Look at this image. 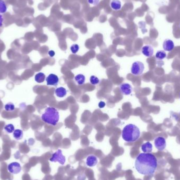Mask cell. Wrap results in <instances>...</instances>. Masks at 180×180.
I'll return each instance as SVG.
<instances>
[{
  "instance_id": "1",
  "label": "cell",
  "mask_w": 180,
  "mask_h": 180,
  "mask_svg": "<svg viewBox=\"0 0 180 180\" xmlns=\"http://www.w3.org/2000/svg\"><path fill=\"white\" fill-rule=\"evenodd\" d=\"M135 167L141 174L153 175L158 167V160L151 153H140L136 158Z\"/></svg>"
},
{
  "instance_id": "2",
  "label": "cell",
  "mask_w": 180,
  "mask_h": 180,
  "mask_svg": "<svg viewBox=\"0 0 180 180\" xmlns=\"http://www.w3.org/2000/svg\"><path fill=\"white\" fill-rule=\"evenodd\" d=\"M140 134V130L138 126L133 124H129L123 128L122 136L126 142H134L139 139Z\"/></svg>"
},
{
  "instance_id": "3",
  "label": "cell",
  "mask_w": 180,
  "mask_h": 180,
  "mask_svg": "<svg viewBox=\"0 0 180 180\" xmlns=\"http://www.w3.org/2000/svg\"><path fill=\"white\" fill-rule=\"evenodd\" d=\"M41 119L43 121L48 124L55 126L59 121V113L55 108L48 107L45 109L44 113L42 114Z\"/></svg>"
},
{
  "instance_id": "4",
  "label": "cell",
  "mask_w": 180,
  "mask_h": 180,
  "mask_svg": "<svg viewBox=\"0 0 180 180\" xmlns=\"http://www.w3.org/2000/svg\"><path fill=\"white\" fill-rule=\"evenodd\" d=\"M144 65L142 62L136 61L133 63L131 67V73L135 76L142 74L144 70Z\"/></svg>"
},
{
  "instance_id": "5",
  "label": "cell",
  "mask_w": 180,
  "mask_h": 180,
  "mask_svg": "<svg viewBox=\"0 0 180 180\" xmlns=\"http://www.w3.org/2000/svg\"><path fill=\"white\" fill-rule=\"evenodd\" d=\"M50 161L53 162H58L61 164L64 165L65 162V158L63 155L62 150L59 149L54 153H53L52 157L50 159Z\"/></svg>"
},
{
  "instance_id": "6",
  "label": "cell",
  "mask_w": 180,
  "mask_h": 180,
  "mask_svg": "<svg viewBox=\"0 0 180 180\" xmlns=\"http://www.w3.org/2000/svg\"><path fill=\"white\" fill-rule=\"evenodd\" d=\"M8 169L10 173L13 174H18L22 171V167L19 163L14 162L8 165Z\"/></svg>"
},
{
  "instance_id": "7",
  "label": "cell",
  "mask_w": 180,
  "mask_h": 180,
  "mask_svg": "<svg viewBox=\"0 0 180 180\" xmlns=\"http://www.w3.org/2000/svg\"><path fill=\"white\" fill-rule=\"evenodd\" d=\"M155 148L159 151H163L166 146L165 139L162 136H158L154 139Z\"/></svg>"
},
{
  "instance_id": "8",
  "label": "cell",
  "mask_w": 180,
  "mask_h": 180,
  "mask_svg": "<svg viewBox=\"0 0 180 180\" xmlns=\"http://www.w3.org/2000/svg\"><path fill=\"white\" fill-rule=\"evenodd\" d=\"M46 84L48 85L56 86L58 85L59 82V79L58 76L54 74H50L47 78H46Z\"/></svg>"
},
{
  "instance_id": "9",
  "label": "cell",
  "mask_w": 180,
  "mask_h": 180,
  "mask_svg": "<svg viewBox=\"0 0 180 180\" xmlns=\"http://www.w3.org/2000/svg\"><path fill=\"white\" fill-rule=\"evenodd\" d=\"M120 88L121 91L124 95H130L132 92V87L129 83H123L120 85Z\"/></svg>"
},
{
  "instance_id": "10",
  "label": "cell",
  "mask_w": 180,
  "mask_h": 180,
  "mask_svg": "<svg viewBox=\"0 0 180 180\" xmlns=\"http://www.w3.org/2000/svg\"><path fill=\"white\" fill-rule=\"evenodd\" d=\"M142 53L145 56L150 58L154 54V49L151 45H145L142 48Z\"/></svg>"
},
{
  "instance_id": "11",
  "label": "cell",
  "mask_w": 180,
  "mask_h": 180,
  "mask_svg": "<svg viewBox=\"0 0 180 180\" xmlns=\"http://www.w3.org/2000/svg\"><path fill=\"white\" fill-rule=\"evenodd\" d=\"M163 48L165 51L170 52L174 48V43L172 40L166 39L163 43Z\"/></svg>"
},
{
  "instance_id": "12",
  "label": "cell",
  "mask_w": 180,
  "mask_h": 180,
  "mask_svg": "<svg viewBox=\"0 0 180 180\" xmlns=\"http://www.w3.org/2000/svg\"><path fill=\"white\" fill-rule=\"evenodd\" d=\"M98 158L94 155H90L86 159V165L90 167L94 166L98 163Z\"/></svg>"
},
{
  "instance_id": "13",
  "label": "cell",
  "mask_w": 180,
  "mask_h": 180,
  "mask_svg": "<svg viewBox=\"0 0 180 180\" xmlns=\"http://www.w3.org/2000/svg\"><path fill=\"white\" fill-rule=\"evenodd\" d=\"M141 149L142 150L143 152L144 153H150L152 151L153 145L150 142L144 143L141 146Z\"/></svg>"
},
{
  "instance_id": "14",
  "label": "cell",
  "mask_w": 180,
  "mask_h": 180,
  "mask_svg": "<svg viewBox=\"0 0 180 180\" xmlns=\"http://www.w3.org/2000/svg\"><path fill=\"white\" fill-rule=\"evenodd\" d=\"M55 94L59 98H63L66 95L67 91L63 87H60L55 89Z\"/></svg>"
},
{
  "instance_id": "15",
  "label": "cell",
  "mask_w": 180,
  "mask_h": 180,
  "mask_svg": "<svg viewBox=\"0 0 180 180\" xmlns=\"http://www.w3.org/2000/svg\"><path fill=\"white\" fill-rule=\"evenodd\" d=\"M111 7L113 10L118 11L121 9V2L119 0H112L111 2Z\"/></svg>"
},
{
  "instance_id": "16",
  "label": "cell",
  "mask_w": 180,
  "mask_h": 180,
  "mask_svg": "<svg viewBox=\"0 0 180 180\" xmlns=\"http://www.w3.org/2000/svg\"><path fill=\"white\" fill-rule=\"evenodd\" d=\"M13 135L15 140H21L23 137V132L22 130L16 129L13 133Z\"/></svg>"
},
{
  "instance_id": "17",
  "label": "cell",
  "mask_w": 180,
  "mask_h": 180,
  "mask_svg": "<svg viewBox=\"0 0 180 180\" xmlns=\"http://www.w3.org/2000/svg\"><path fill=\"white\" fill-rule=\"evenodd\" d=\"M45 75L43 73H38L35 75V81L36 82L41 83L45 81Z\"/></svg>"
},
{
  "instance_id": "18",
  "label": "cell",
  "mask_w": 180,
  "mask_h": 180,
  "mask_svg": "<svg viewBox=\"0 0 180 180\" xmlns=\"http://www.w3.org/2000/svg\"><path fill=\"white\" fill-rule=\"evenodd\" d=\"M75 80L79 85H83L85 83V76L83 74H78L75 76Z\"/></svg>"
},
{
  "instance_id": "19",
  "label": "cell",
  "mask_w": 180,
  "mask_h": 180,
  "mask_svg": "<svg viewBox=\"0 0 180 180\" xmlns=\"http://www.w3.org/2000/svg\"><path fill=\"white\" fill-rule=\"evenodd\" d=\"M166 53L165 52V51L163 50L158 51L155 54V58L158 60H163L166 58Z\"/></svg>"
},
{
  "instance_id": "20",
  "label": "cell",
  "mask_w": 180,
  "mask_h": 180,
  "mask_svg": "<svg viewBox=\"0 0 180 180\" xmlns=\"http://www.w3.org/2000/svg\"><path fill=\"white\" fill-rule=\"evenodd\" d=\"M7 11V6L4 1L0 0V14L5 13Z\"/></svg>"
},
{
  "instance_id": "21",
  "label": "cell",
  "mask_w": 180,
  "mask_h": 180,
  "mask_svg": "<svg viewBox=\"0 0 180 180\" xmlns=\"http://www.w3.org/2000/svg\"><path fill=\"white\" fill-rule=\"evenodd\" d=\"M4 130L8 133H12L15 131L14 126L12 124H9L6 125L4 127Z\"/></svg>"
},
{
  "instance_id": "22",
  "label": "cell",
  "mask_w": 180,
  "mask_h": 180,
  "mask_svg": "<svg viewBox=\"0 0 180 180\" xmlns=\"http://www.w3.org/2000/svg\"><path fill=\"white\" fill-rule=\"evenodd\" d=\"M4 108L6 111L13 112L15 110V105L12 103L9 102L5 105Z\"/></svg>"
},
{
  "instance_id": "23",
  "label": "cell",
  "mask_w": 180,
  "mask_h": 180,
  "mask_svg": "<svg viewBox=\"0 0 180 180\" xmlns=\"http://www.w3.org/2000/svg\"><path fill=\"white\" fill-rule=\"evenodd\" d=\"M90 83L93 85H96L100 83V80L94 75H92L90 79Z\"/></svg>"
},
{
  "instance_id": "24",
  "label": "cell",
  "mask_w": 180,
  "mask_h": 180,
  "mask_svg": "<svg viewBox=\"0 0 180 180\" xmlns=\"http://www.w3.org/2000/svg\"><path fill=\"white\" fill-rule=\"evenodd\" d=\"M79 49H80L79 46V45H78V44H73V45L71 46V48H70V49H71V52H72L73 54H76V53L78 52V51H79Z\"/></svg>"
},
{
  "instance_id": "25",
  "label": "cell",
  "mask_w": 180,
  "mask_h": 180,
  "mask_svg": "<svg viewBox=\"0 0 180 180\" xmlns=\"http://www.w3.org/2000/svg\"><path fill=\"white\" fill-rule=\"evenodd\" d=\"M88 3L93 5H97L100 2V0H88Z\"/></svg>"
},
{
  "instance_id": "26",
  "label": "cell",
  "mask_w": 180,
  "mask_h": 180,
  "mask_svg": "<svg viewBox=\"0 0 180 180\" xmlns=\"http://www.w3.org/2000/svg\"><path fill=\"white\" fill-rule=\"evenodd\" d=\"M105 106V102H103V101H101V102L99 103V108H100V109L104 108Z\"/></svg>"
},
{
  "instance_id": "27",
  "label": "cell",
  "mask_w": 180,
  "mask_h": 180,
  "mask_svg": "<svg viewBox=\"0 0 180 180\" xmlns=\"http://www.w3.org/2000/svg\"><path fill=\"white\" fill-rule=\"evenodd\" d=\"M49 55H50L51 57H53V56L55 55V52H54V51H52V50L50 51L49 52Z\"/></svg>"
},
{
  "instance_id": "28",
  "label": "cell",
  "mask_w": 180,
  "mask_h": 180,
  "mask_svg": "<svg viewBox=\"0 0 180 180\" xmlns=\"http://www.w3.org/2000/svg\"><path fill=\"white\" fill-rule=\"evenodd\" d=\"M3 17L2 15L0 14V28L2 27L3 25Z\"/></svg>"
},
{
  "instance_id": "29",
  "label": "cell",
  "mask_w": 180,
  "mask_h": 180,
  "mask_svg": "<svg viewBox=\"0 0 180 180\" xmlns=\"http://www.w3.org/2000/svg\"></svg>"
}]
</instances>
